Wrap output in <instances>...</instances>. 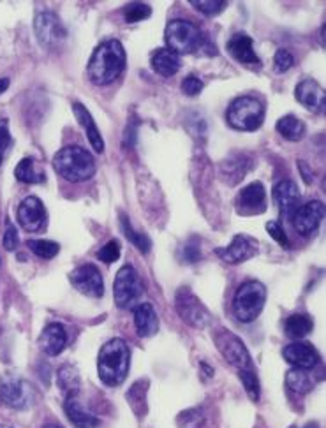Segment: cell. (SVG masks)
<instances>
[{
	"instance_id": "cell-1",
	"label": "cell",
	"mask_w": 326,
	"mask_h": 428,
	"mask_svg": "<svg viewBox=\"0 0 326 428\" xmlns=\"http://www.w3.org/2000/svg\"><path fill=\"white\" fill-rule=\"evenodd\" d=\"M127 55L120 41L110 39L94 50L87 66V76L97 87L110 85L124 73Z\"/></svg>"
},
{
	"instance_id": "cell-2",
	"label": "cell",
	"mask_w": 326,
	"mask_h": 428,
	"mask_svg": "<svg viewBox=\"0 0 326 428\" xmlns=\"http://www.w3.org/2000/svg\"><path fill=\"white\" fill-rule=\"evenodd\" d=\"M131 352L122 338H111L101 348L97 358V372L99 379L106 386H118L125 380L129 373Z\"/></svg>"
},
{
	"instance_id": "cell-3",
	"label": "cell",
	"mask_w": 326,
	"mask_h": 428,
	"mask_svg": "<svg viewBox=\"0 0 326 428\" xmlns=\"http://www.w3.org/2000/svg\"><path fill=\"white\" fill-rule=\"evenodd\" d=\"M53 168L64 180L73 183L87 182L96 175V159L81 147H64L53 157Z\"/></svg>"
},
{
	"instance_id": "cell-4",
	"label": "cell",
	"mask_w": 326,
	"mask_h": 428,
	"mask_svg": "<svg viewBox=\"0 0 326 428\" xmlns=\"http://www.w3.org/2000/svg\"><path fill=\"white\" fill-rule=\"evenodd\" d=\"M226 120L236 131H256L264 120V104L253 95H242L229 104Z\"/></svg>"
},
{
	"instance_id": "cell-5",
	"label": "cell",
	"mask_w": 326,
	"mask_h": 428,
	"mask_svg": "<svg viewBox=\"0 0 326 428\" xmlns=\"http://www.w3.org/2000/svg\"><path fill=\"white\" fill-rule=\"evenodd\" d=\"M267 304V287L257 280H249L236 290L233 312L242 322H253L263 312Z\"/></svg>"
},
{
	"instance_id": "cell-6",
	"label": "cell",
	"mask_w": 326,
	"mask_h": 428,
	"mask_svg": "<svg viewBox=\"0 0 326 428\" xmlns=\"http://www.w3.org/2000/svg\"><path fill=\"white\" fill-rule=\"evenodd\" d=\"M164 41L176 55H187L196 52L203 44V32L196 23L187 20H171L166 25Z\"/></svg>"
},
{
	"instance_id": "cell-7",
	"label": "cell",
	"mask_w": 326,
	"mask_h": 428,
	"mask_svg": "<svg viewBox=\"0 0 326 428\" xmlns=\"http://www.w3.org/2000/svg\"><path fill=\"white\" fill-rule=\"evenodd\" d=\"M175 307L180 318L196 329H205L210 326L212 315L201 300L189 287H180L175 297Z\"/></svg>"
},
{
	"instance_id": "cell-8",
	"label": "cell",
	"mask_w": 326,
	"mask_h": 428,
	"mask_svg": "<svg viewBox=\"0 0 326 428\" xmlns=\"http://www.w3.org/2000/svg\"><path fill=\"white\" fill-rule=\"evenodd\" d=\"M141 294H143V285H141V280H139L134 268L129 266V264L122 266L113 284V297L117 307L125 308V311L134 308Z\"/></svg>"
},
{
	"instance_id": "cell-9",
	"label": "cell",
	"mask_w": 326,
	"mask_h": 428,
	"mask_svg": "<svg viewBox=\"0 0 326 428\" xmlns=\"http://www.w3.org/2000/svg\"><path fill=\"white\" fill-rule=\"evenodd\" d=\"M213 341H215V345L220 351V355L227 359V363L235 366L239 372L240 370L254 369L253 362H250L249 351H247L243 342L236 337L235 333H231L229 329L226 328H220L219 331L213 335Z\"/></svg>"
},
{
	"instance_id": "cell-10",
	"label": "cell",
	"mask_w": 326,
	"mask_h": 428,
	"mask_svg": "<svg viewBox=\"0 0 326 428\" xmlns=\"http://www.w3.org/2000/svg\"><path fill=\"white\" fill-rule=\"evenodd\" d=\"M32 386L20 377L6 373L0 377V400L11 409H25L34 402Z\"/></svg>"
},
{
	"instance_id": "cell-11",
	"label": "cell",
	"mask_w": 326,
	"mask_h": 428,
	"mask_svg": "<svg viewBox=\"0 0 326 428\" xmlns=\"http://www.w3.org/2000/svg\"><path fill=\"white\" fill-rule=\"evenodd\" d=\"M34 30H36L37 41H39L44 48H50V50L62 44V41L66 39L67 36L66 29H64L59 16L48 11L41 13V15L36 16Z\"/></svg>"
},
{
	"instance_id": "cell-12",
	"label": "cell",
	"mask_w": 326,
	"mask_h": 428,
	"mask_svg": "<svg viewBox=\"0 0 326 428\" xmlns=\"http://www.w3.org/2000/svg\"><path fill=\"white\" fill-rule=\"evenodd\" d=\"M71 284L80 293L90 298H101L104 294V280L96 264H81L69 275Z\"/></svg>"
},
{
	"instance_id": "cell-13",
	"label": "cell",
	"mask_w": 326,
	"mask_h": 428,
	"mask_svg": "<svg viewBox=\"0 0 326 428\" xmlns=\"http://www.w3.org/2000/svg\"><path fill=\"white\" fill-rule=\"evenodd\" d=\"M18 222L29 233H37V231L44 229V226L48 222V213H46L43 201L36 196H29V198L23 199L18 206Z\"/></svg>"
},
{
	"instance_id": "cell-14",
	"label": "cell",
	"mask_w": 326,
	"mask_h": 428,
	"mask_svg": "<svg viewBox=\"0 0 326 428\" xmlns=\"http://www.w3.org/2000/svg\"><path fill=\"white\" fill-rule=\"evenodd\" d=\"M215 254L229 264H239L247 259H253L257 254V240L247 234H236L231 243L224 249H215Z\"/></svg>"
},
{
	"instance_id": "cell-15",
	"label": "cell",
	"mask_w": 326,
	"mask_h": 428,
	"mask_svg": "<svg viewBox=\"0 0 326 428\" xmlns=\"http://www.w3.org/2000/svg\"><path fill=\"white\" fill-rule=\"evenodd\" d=\"M293 217V226L297 233L302 236H309L318 229L321 220L325 219V203L318 201V199L305 203L295 212Z\"/></svg>"
},
{
	"instance_id": "cell-16",
	"label": "cell",
	"mask_w": 326,
	"mask_h": 428,
	"mask_svg": "<svg viewBox=\"0 0 326 428\" xmlns=\"http://www.w3.org/2000/svg\"><path fill=\"white\" fill-rule=\"evenodd\" d=\"M236 210L242 215H256L267 210V192L261 182H253L243 187L236 196Z\"/></svg>"
},
{
	"instance_id": "cell-17",
	"label": "cell",
	"mask_w": 326,
	"mask_h": 428,
	"mask_svg": "<svg viewBox=\"0 0 326 428\" xmlns=\"http://www.w3.org/2000/svg\"><path fill=\"white\" fill-rule=\"evenodd\" d=\"M300 190L291 180H283L274 187V201L277 203L278 210L286 219H291L300 208Z\"/></svg>"
},
{
	"instance_id": "cell-18",
	"label": "cell",
	"mask_w": 326,
	"mask_h": 428,
	"mask_svg": "<svg viewBox=\"0 0 326 428\" xmlns=\"http://www.w3.org/2000/svg\"><path fill=\"white\" fill-rule=\"evenodd\" d=\"M295 95H297L298 103L304 108H307L309 111H312V113H321V111H325V88L316 80L300 81V83L297 85Z\"/></svg>"
},
{
	"instance_id": "cell-19",
	"label": "cell",
	"mask_w": 326,
	"mask_h": 428,
	"mask_svg": "<svg viewBox=\"0 0 326 428\" xmlns=\"http://www.w3.org/2000/svg\"><path fill=\"white\" fill-rule=\"evenodd\" d=\"M283 356L295 369L311 370L319 363V352L307 342H295L284 348Z\"/></svg>"
},
{
	"instance_id": "cell-20",
	"label": "cell",
	"mask_w": 326,
	"mask_h": 428,
	"mask_svg": "<svg viewBox=\"0 0 326 428\" xmlns=\"http://www.w3.org/2000/svg\"><path fill=\"white\" fill-rule=\"evenodd\" d=\"M227 52L239 62L246 64V66H260V57L254 52V43L247 34L239 32L231 37L226 44Z\"/></svg>"
},
{
	"instance_id": "cell-21",
	"label": "cell",
	"mask_w": 326,
	"mask_h": 428,
	"mask_svg": "<svg viewBox=\"0 0 326 428\" xmlns=\"http://www.w3.org/2000/svg\"><path fill=\"white\" fill-rule=\"evenodd\" d=\"M73 113L74 117H76L78 124L81 125V129L85 131V134H87L88 141H90L92 148L97 152V154H103L104 152V139L103 136H101L99 129H97L96 120H94V117L90 115V111L87 110V106H83L81 103H74L73 104Z\"/></svg>"
},
{
	"instance_id": "cell-22",
	"label": "cell",
	"mask_w": 326,
	"mask_h": 428,
	"mask_svg": "<svg viewBox=\"0 0 326 428\" xmlns=\"http://www.w3.org/2000/svg\"><path fill=\"white\" fill-rule=\"evenodd\" d=\"M66 344L67 333L66 329H64V326L59 324V322L48 324L39 335V348L50 356L60 355V352L66 349Z\"/></svg>"
},
{
	"instance_id": "cell-23",
	"label": "cell",
	"mask_w": 326,
	"mask_h": 428,
	"mask_svg": "<svg viewBox=\"0 0 326 428\" xmlns=\"http://www.w3.org/2000/svg\"><path fill=\"white\" fill-rule=\"evenodd\" d=\"M64 411H66L67 418L76 428H97L99 427V420L97 416L87 411L83 404L80 402L78 395L67 397L66 404H64Z\"/></svg>"
},
{
	"instance_id": "cell-24",
	"label": "cell",
	"mask_w": 326,
	"mask_h": 428,
	"mask_svg": "<svg viewBox=\"0 0 326 428\" xmlns=\"http://www.w3.org/2000/svg\"><path fill=\"white\" fill-rule=\"evenodd\" d=\"M150 66L152 69L157 74H161V76L171 78L178 73L182 62H180V55L171 52L169 48H159V50H155V52L152 53Z\"/></svg>"
},
{
	"instance_id": "cell-25",
	"label": "cell",
	"mask_w": 326,
	"mask_h": 428,
	"mask_svg": "<svg viewBox=\"0 0 326 428\" xmlns=\"http://www.w3.org/2000/svg\"><path fill=\"white\" fill-rule=\"evenodd\" d=\"M134 326L139 337H152L159 329V319L150 304H141L134 308Z\"/></svg>"
},
{
	"instance_id": "cell-26",
	"label": "cell",
	"mask_w": 326,
	"mask_h": 428,
	"mask_svg": "<svg viewBox=\"0 0 326 428\" xmlns=\"http://www.w3.org/2000/svg\"><path fill=\"white\" fill-rule=\"evenodd\" d=\"M275 129L288 141H300L305 136V124L295 115H286V117L278 118Z\"/></svg>"
},
{
	"instance_id": "cell-27",
	"label": "cell",
	"mask_w": 326,
	"mask_h": 428,
	"mask_svg": "<svg viewBox=\"0 0 326 428\" xmlns=\"http://www.w3.org/2000/svg\"><path fill=\"white\" fill-rule=\"evenodd\" d=\"M147 392H148V380H138L132 385V388L127 392L129 406L136 413V416H145L147 413Z\"/></svg>"
},
{
	"instance_id": "cell-28",
	"label": "cell",
	"mask_w": 326,
	"mask_h": 428,
	"mask_svg": "<svg viewBox=\"0 0 326 428\" xmlns=\"http://www.w3.org/2000/svg\"><path fill=\"white\" fill-rule=\"evenodd\" d=\"M57 383H59L60 388L69 395H78L81 386L80 373H78L76 366L73 365H64L60 366L59 372H57Z\"/></svg>"
},
{
	"instance_id": "cell-29",
	"label": "cell",
	"mask_w": 326,
	"mask_h": 428,
	"mask_svg": "<svg viewBox=\"0 0 326 428\" xmlns=\"http://www.w3.org/2000/svg\"><path fill=\"white\" fill-rule=\"evenodd\" d=\"M312 326H314V322L307 314H293L286 319L284 328L291 338H304L305 335L312 331Z\"/></svg>"
},
{
	"instance_id": "cell-30",
	"label": "cell",
	"mask_w": 326,
	"mask_h": 428,
	"mask_svg": "<svg viewBox=\"0 0 326 428\" xmlns=\"http://www.w3.org/2000/svg\"><path fill=\"white\" fill-rule=\"evenodd\" d=\"M286 385L291 392L298 393V395H305V393L311 392L312 386H314V383H312V377L309 376L307 370L293 369L288 372Z\"/></svg>"
},
{
	"instance_id": "cell-31",
	"label": "cell",
	"mask_w": 326,
	"mask_h": 428,
	"mask_svg": "<svg viewBox=\"0 0 326 428\" xmlns=\"http://www.w3.org/2000/svg\"><path fill=\"white\" fill-rule=\"evenodd\" d=\"M15 175L16 178L23 183H43L44 180H46L43 169H41V171L39 169H36V162H34V159L30 157L23 159V161L16 166Z\"/></svg>"
},
{
	"instance_id": "cell-32",
	"label": "cell",
	"mask_w": 326,
	"mask_h": 428,
	"mask_svg": "<svg viewBox=\"0 0 326 428\" xmlns=\"http://www.w3.org/2000/svg\"><path fill=\"white\" fill-rule=\"evenodd\" d=\"M120 224H122V229H124L125 236L131 240L132 243H134L136 249H139L143 254H147L148 250H150V238L147 236L145 233H139V231H136L134 227L131 226V220L127 219V215H120Z\"/></svg>"
},
{
	"instance_id": "cell-33",
	"label": "cell",
	"mask_w": 326,
	"mask_h": 428,
	"mask_svg": "<svg viewBox=\"0 0 326 428\" xmlns=\"http://www.w3.org/2000/svg\"><path fill=\"white\" fill-rule=\"evenodd\" d=\"M27 245L41 259H53L60 250L59 243L50 242V240H30Z\"/></svg>"
},
{
	"instance_id": "cell-34",
	"label": "cell",
	"mask_w": 326,
	"mask_h": 428,
	"mask_svg": "<svg viewBox=\"0 0 326 428\" xmlns=\"http://www.w3.org/2000/svg\"><path fill=\"white\" fill-rule=\"evenodd\" d=\"M152 8L145 2H131L124 8V18L127 23H138L150 18Z\"/></svg>"
},
{
	"instance_id": "cell-35",
	"label": "cell",
	"mask_w": 326,
	"mask_h": 428,
	"mask_svg": "<svg viewBox=\"0 0 326 428\" xmlns=\"http://www.w3.org/2000/svg\"><path fill=\"white\" fill-rule=\"evenodd\" d=\"M239 376L240 380H242L243 388H246L247 395H249V399L253 400V402H257V400H260V380H257V376L256 372H254V369L240 370Z\"/></svg>"
},
{
	"instance_id": "cell-36",
	"label": "cell",
	"mask_w": 326,
	"mask_h": 428,
	"mask_svg": "<svg viewBox=\"0 0 326 428\" xmlns=\"http://www.w3.org/2000/svg\"><path fill=\"white\" fill-rule=\"evenodd\" d=\"M178 257L182 263L187 264L198 263V261L201 259V245H199L198 240H196V238H191L187 243H183L178 250Z\"/></svg>"
},
{
	"instance_id": "cell-37",
	"label": "cell",
	"mask_w": 326,
	"mask_h": 428,
	"mask_svg": "<svg viewBox=\"0 0 326 428\" xmlns=\"http://www.w3.org/2000/svg\"><path fill=\"white\" fill-rule=\"evenodd\" d=\"M191 6L205 16H215L226 9L227 2L224 0H191Z\"/></svg>"
},
{
	"instance_id": "cell-38",
	"label": "cell",
	"mask_w": 326,
	"mask_h": 428,
	"mask_svg": "<svg viewBox=\"0 0 326 428\" xmlns=\"http://www.w3.org/2000/svg\"><path fill=\"white\" fill-rule=\"evenodd\" d=\"M178 423L182 428H201L205 423V414L201 409H189L180 414Z\"/></svg>"
},
{
	"instance_id": "cell-39",
	"label": "cell",
	"mask_w": 326,
	"mask_h": 428,
	"mask_svg": "<svg viewBox=\"0 0 326 428\" xmlns=\"http://www.w3.org/2000/svg\"><path fill=\"white\" fill-rule=\"evenodd\" d=\"M267 231L278 245H283L284 249H290V238H288L286 231H284V227L281 226V224L275 222V220H270V222H267Z\"/></svg>"
},
{
	"instance_id": "cell-40",
	"label": "cell",
	"mask_w": 326,
	"mask_h": 428,
	"mask_svg": "<svg viewBox=\"0 0 326 428\" xmlns=\"http://www.w3.org/2000/svg\"><path fill=\"white\" fill-rule=\"evenodd\" d=\"M97 257H99L103 263H115V261L120 257V245H118L117 240H110V242L97 252Z\"/></svg>"
},
{
	"instance_id": "cell-41",
	"label": "cell",
	"mask_w": 326,
	"mask_h": 428,
	"mask_svg": "<svg viewBox=\"0 0 326 428\" xmlns=\"http://www.w3.org/2000/svg\"><path fill=\"white\" fill-rule=\"evenodd\" d=\"M11 132H9V122L6 118L0 120V164L4 162L6 154H8L9 147H11Z\"/></svg>"
},
{
	"instance_id": "cell-42",
	"label": "cell",
	"mask_w": 326,
	"mask_h": 428,
	"mask_svg": "<svg viewBox=\"0 0 326 428\" xmlns=\"http://www.w3.org/2000/svg\"><path fill=\"white\" fill-rule=\"evenodd\" d=\"M293 64L295 59L288 50H277V53H275L274 57V66L277 73H286V71H290L291 67H293Z\"/></svg>"
},
{
	"instance_id": "cell-43",
	"label": "cell",
	"mask_w": 326,
	"mask_h": 428,
	"mask_svg": "<svg viewBox=\"0 0 326 428\" xmlns=\"http://www.w3.org/2000/svg\"><path fill=\"white\" fill-rule=\"evenodd\" d=\"M203 87H205L203 81L199 80L198 76H194V74H191V76H187L182 81V92L185 95H189V97H194V95L201 94Z\"/></svg>"
},
{
	"instance_id": "cell-44",
	"label": "cell",
	"mask_w": 326,
	"mask_h": 428,
	"mask_svg": "<svg viewBox=\"0 0 326 428\" xmlns=\"http://www.w3.org/2000/svg\"><path fill=\"white\" fill-rule=\"evenodd\" d=\"M243 157V154H239V166H242V164H247V161H249V159H242ZM224 164L226 166H233V169H227V171H224V176H233V178H231V182L229 183H236V182H240V180L243 178V176H246V173L243 171H240L239 168H236V161H233V159H227V161H224Z\"/></svg>"
},
{
	"instance_id": "cell-45",
	"label": "cell",
	"mask_w": 326,
	"mask_h": 428,
	"mask_svg": "<svg viewBox=\"0 0 326 428\" xmlns=\"http://www.w3.org/2000/svg\"><path fill=\"white\" fill-rule=\"evenodd\" d=\"M18 243H20L18 231H16V227L13 226V224H8V227H6V233H4L6 250H15L16 247H18Z\"/></svg>"
},
{
	"instance_id": "cell-46",
	"label": "cell",
	"mask_w": 326,
	"mask_h": 428,
	"mask_svg": "<svg viewBox=\"0 0 326 428\" xmlns=\"http://www.w3.org/2000/svg\"><path fill=\"white\" fill-rule=\"evenodd\" d=\"M8 88H9V80L8 78H2V80H0V95L4 94Z\"/></svg>"
},
{
	"instance_id": "cell-47",
	"label": "cell",
	"mask_w": 326,
	"mask_h": 428,
	"mask_svg": "<svg viewBox=\"0 0 326 428\" xmlns=\"http://www.w3.org/2000/svg\"><path fill=\"white\" fill-rule=\"evenodd\" d=\"M305 428H319V425L316 423V421H312V423H307V425H305Z\"/></svg>"
},
{
	"instance_id": "cell-48",
	"label": "cell",
	"mask_w": 326,
	"mask_h": 428,
	"mask_svg": "<svg viewBox=\"0 0 326 428\" xmlns=\"http://www.w3.org/2000/svg\"><path fill=\"white\" fill-rule=\"evenodd\" d=\"M44 428H62V427H55V425H48V427H44Z\"/></svg>"
},
{
	"instance_id": "cell-49",
	"label": "cell",
	"mask_w": 326,
	"mask_h": 428,
	"mask_svg": "<svg viewBox=\"0 0 326 428\" xmlns=\"http://www.w3.org/2000/svg\"><path fill=\"white\" fill-rule=\"evenodd\" d=\"M291 428H295V427H291Z\"/></svg>"
}]
</instances>
